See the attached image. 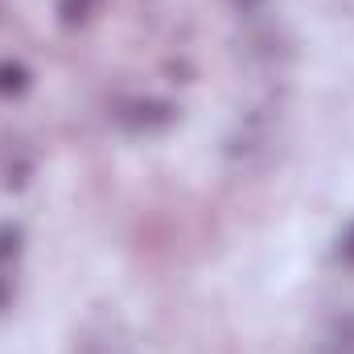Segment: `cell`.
I'll return each mask as SVG.
<instances>
[{"instance_id":"obj_1","label":"cell","mask_w":354,"mask_h":354,"mask_svg":"<svg viewBox=\"0 0 354 354\" xmlns=\"http://www.w3.org/2000/svg\"><path fill=\"white\" fill-rule=\"evenodd\" d=\"M276 140H280V107L264 103V107H252L235 120V128L223 140V157L235 169H260L272 161Z\"/></svg>"},{"instance_id":"obj_2","label":"cell","mask_w":354,"mask_h":354,"mask_svg":"<svg viewBox=\"0 0 354 354\" xmlns=\"http://www.w3.org/2000/svg\"><path fill=\"white\" fill-rule=\"evenodd\" d=\"M181 120V107L161 95H128L111 103V124L128 136H161Z\"/></svg>"},{"instance_id":"obj_3","label":"cell","mask_w":354,"mask_h":354,"mask_svg":"<svg viewBox=\"0 0 354 354\" xmlns=\"http://www.w3.org/2000/svg\"><path fill=\"white\" fill-rule=\"evenodd\" d=\"M313 354H354V313L330 317V326L322 330Z\"/></svg>"},{"instance_id":"obj_4","label":"cell","mask_w":354,"mask_h":354,"mask_svg":"<svg viewBox=\"0 0 354 354\" xmlns=\"http://www.w3.org/2000/svg\"><path fill=\"white\" fill-rule=\"evenodd\" d=\"M33 87V71L17 58H0V99H21Z\"/></svg>"},{"instance_id":"obj_5","label":"cell","mask_w":354,"mask_h":354,"mask_svg":"<svg viewBox=\"0 0 354 354\" xmlns=\"http://www.w3.org/2000/svg\"><path fill=\"white\" fill-rule=\"evenodd\" d=\"M21 239H25V231L17 223H0V264H12L21 256Z\"/></svg>"},{"instance_id":"obj_6","label":"cell","mask_w":354,"mask_h":354,"mask_svg":"<svg viewBox=\"0 0 354 354\" xmlns=\"http://www.w3.org/2000/svg\"><path fill=\"white\" fill-rule=\"evenodd\" d=\"M99 0H58V21L62 25H83L91 12H95Z\"/></svg>"},{"instance_id":"obj_7","label":"cell","mask_w":354,"mask_h":354,"mask_svg":"<svg viewBox=\"0 0 354 354\" xmlns=\"http://www.w3.org/2000/svg\"><path fill=\"white\" fill-rule=\"evenodd\" d=\"M338 256H342L346 264H354V223H351V231L342 235V243H338Z\"/></svg>"},{"instance_id":"obj_8","label":"cell","mask_w":354,"mask_h":354,"mask_svg":"<svg viewBox=\"0 0 354 354\" xmlns=\"http://www.w3.org/2000/svg\"><path fill=\"white\" fill-rule=\"evenodd\" d=\"M231 4H235V12H243V17H252V12L264 8V0H231Z\"/></svg>"},{"instance_id":"obj_9","label":"cell","mask_w":354,"mask_h":354,"mask_svg":"<svg viewBox=\"0 0 354 354\" xmlns=\"http://www.w3.org/2000/svg\"><path fill=\"white\" fill-rule=\"evenodd\" d=\"M8 301H12V284L0 276V309H8Z\"/></svg>"}]
</instances>
